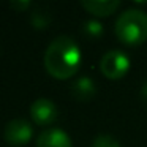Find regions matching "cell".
Returning a JSON list of instances; mask_svg holds the SVG:
<instances>
[{"mask_svg":"<svg viewBox=\"0 0 147 147\" xmlns=\"http://www.w3.org/2000/svg\"><path fill=\"white\" fill-rule=\"evenodd\" d=\"M81 49L70 36L54 38L45 51V68L55 79L74 76L81 67Z\"/></svg>","mask_w":147,"mask_h":147,"instance_id":"cell-1","label":"cell"},{"mask_svg":"<svg viewBox=\"0 0 147 147\" xmlns=\"http://www.w3.org/2000/svg\"><path fill=\"white\" fill-rule=\"evenodd\" d=\"M115 35L125 45H141L147 40V13L130 8L115 21Z\"/></svg>","mask_w":147,"mask_h":147,"instance_id":"cell-2","label":"cell"},{"mask_svg":"<svg viewBox=\"0 0 147 147\" xmlns=\"http://www.w3.org/2000/svg\"><path fill=\"white\" fill-rule=\"evenodd\" d=\"M130 70V57L120 49H111L100 60V71L108 79H120Z\"/></svg>","mask_w":147,"mask_h":147,"instance_id":"cell-3","label":"cell"},{"mask_svg":"<svg viewBox=\"0 0 147 147\" xmlns=\"http://www.w3.org/2000/svg\"><path fill=\"white\" fill-rule=\"evenodd\" d=\"M33 136V128L26 119H13L5 125L3 138L11 146H24Z\"/></svg>","mask_w":147,"mask_h":147,"instance_id":"cell-4","label":"cell"},{"mask_svg":"<svg viewBox=\"0 0 147 147\" xmlns=\"http://www.w3.org/2000/svg\"><path fill=\"white\" fill-rule=\"evenodd\" d=\"M57 106L49 98H38L30 105V117L36 125H51L57 120Z\"/></svg>","mask_w":147,"mask_h":147,"instance_id":"cell-5","label":"cell"},{"mask_svg":"<svg viewBox=\"0 0 147 147\" xmlns=\"http://www.w3.org/2000/svg\"><path fill=\"white\" fill-rule=\"evenodd\" d=\"M36 147H73V144L63 130L48 128L36 138Z\"/></svg>","mask_w":147,"mask_h":147,"instance_id":"cell-6","label":"cell"},{"mask_svg":"<svg viewBox=\"0 0 147 147\" xmlns=\"http://www.w3.org/2000/svg\"><path fill=\"white\" fill-rule=\"evenodd\" d=\"M81 7L93 16L103 18V16H111L120 7V2L119 0H82Z\"/></svg>","mask_w":147,"mask_h":147,"instance_id":"cell-7","label":"cell"},{"mask_svg":"<svg viewBox=\"0 0 147 147\" xmlns=\"http://www.w3.org/2000/svg\"><path fill=\"white\" fill-rule=\"evenodd\" d=\"M71 93L76 100L79 101H89L90 98H93V95L96 93V86L95 81L90 79L89 76H81L71 86Z\"/></svg>","mask_w":147,"mask_h":147,"instance_id":"cell-8","label":"cell"},{"mask_svg":"<svg viewBox=\"0 0 147 147\" xmlns=\"http://www.w3.org/2000/svg\"><path fill=\"white\" fill-rule=\"evenodd\" d=\"M92 147H120V142L111 134H98L93 139Z\"/></svg>","mask_w":147,"mask_h":147,"instance_id":"cell-9","label":"cell"},{"mask_svg":"<svg viewBox=\"0 0 147 147\" xmlns=\"http://www.w3.org/2000/svg\"><path fill=\"white\" fill-rule=\"evenodd\" d=\"M84 32L86 35L92 36V38H96L103 33V26L98 22V21H87L84 24Z\"/></svg>","mask_w":147,"mask_h":147,"instance_id":"cell-10","label":"cell"},{"mask_svg":"<svg viewBox=\"0 0 147 147\" xmlns=\"http://www.w3.org/2000/svg\"><path fill=\"white\" fill-rule=\"evenodd\" d=\"M32 22H33V26H35V27H38V29H43V27L48 26L49 18L46 16V14H43V13H40V11H36V13L32 16Z\"/></svg>","mask_w":147,"mask_h":147,"instance_id":"cell-11","label":"cell"},{"mask_svg":"<svg viewBox=\"0 0 147 147\" xmlns=\"http://www.w3.org/2000/svg\"><path fill=\"white\" fill-rule=\"evenodd\" d=\"M10 5H11V8H13V10L22 11V10H26V8L30 7V2H27V0H24V2H21V0H13Z\"/></svg>","mask_w":147,"mask_h":147,"instance_id":"cell-12","label":"cell"},{"mask_svg":"<svg viewBox=\"0 0 147 147\" xmlns=\"http://www.w3.org/2000/svg\"><path fill=\"white\" fill-rule=\"evenodd\" d=\"M141 96H142V100L147 103V82L141 87Z\"/></svg>","mask_w":147,"mask_h":147,"instance_id":"cell-13","label":"cell"}]
</instances>
